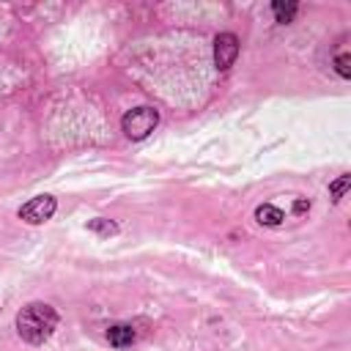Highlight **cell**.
<instances>
[{
  "label": "cell",
  "instance_id": "obj_1",
  "mask_svg": "<svg viewBox=\"0 0 351 351\" xmlns=\"http://www.w3.org/2000/svg\"><path fill=\"white\" fill-rule=\"evenodd\" d=\"M58 329V313L47 302H30L16 313V335L25 343L41 346Z\"/></svg>",
  "mask_w": 351,
  "mask_h": 351
},
{
  "label": "cell",
  "instance_id": "obj_2",
  "mask_svg": "<svg viewBox=\"0 0 351 351\" xmlns=\"http://www.w3.org/2000/svg\"><path fill=\"white\" fill-rule=\"evenodd\" d=\"M159 123V112L154 107H134L121 118V129L129 140H143L148 137Z\"/></svg>",
  "mask_w": 351,
  "mask_h": 351
},
{
  "label": "cell",
  "instance_id": "obj_3",
  "mask_svg": "<svg viewBox=\"0 0 351 351\" xmlns=\"http://www.w3.org/2000/svg\"><path fill=\"white\" fill-rule=\"evenodd\" d=\"M55 208H58V200L52 195H38V197H30L19 208V219H25L30 225H41L55 214Z\"/></svg>",
  "mask_w": 351,
  "mask_h": 351
},
{
  "label": "cell",
  "instance_id": "obj_4",
  "mask_svg": "<svg viewBox=\"0 0 351 351\" xmlns=\"http://www.w3.org/2000/svg\"><path fill=\"white\" fill-rule=\"evenodd\" d=\"M236 55H239V36L236 33H219L214 38V63H217V69L219 71L230 69Z\"/></svg>",
  "mask_w": 351,
  "mask_h": 351
},
{
  "label": "cell",
  "instance_id": "obj_5",
  "mask_svg": "<svg viewBox=\"0 0 351 351\" xmlns=\"http://www.w3.org/2000/svg\"><path fill=\"white\" fill-rule=\"evenodd\" d=\"M107 340H110L112 348H126V346L134 343V329L129 324H115V326L107 329Z\"/></svg>",
  "mask_w": 351,
  "mask_h": 351
},
{
  "label": "cell",
  "instance_id": "obj_6",
  "mask_svg": "<svg viewBox=\"0 0 351 351\" xmlns=\"http://www.w3.org/2000/svg\"><path fill=\"white\" fill-rule=\"evenodd\" d=\"M255 219H258L261 225H266V228H277V225H282L285 214H282L277 206H271V203H261V206L255 208Z\"/></svg>",
  "mask_w": 351,
  "mask_h": 351
},
{
  "label": "cell",
  "instance_id": "obj_7",
  "mask_svg": "<svg viewBox=\"0 0 351 351\" xmlns=\"http://www.w3.org/2000/svg\"><path fill=\"white\" fill-rule=\"evenodd\" d=\"M271 11H274V19H277V22L288 25V22H293L299 5H296V3H280V0H277V3H271Z\"/></svg>",
  "mask_w": 351,
  "mask_h": 351
},
{
  "label": "cell",
  "instance_id": "obj_8",
  "mask_svg": "<svg viewBox=\"0 0 351 351\" xmlns=\"http://www.w3.org/2000/svg\"><path fill=\"white\" fill-rule=\"evenodd\" d=\"M348 184H351V178H348V176L343 173V176H340L337 181H332V184H329V197H332V200L337 203V200H340V197L346 195V189H348Z\"/></svg>",
  "mask_w": 351,
  "mask_h": 351
},
{
  "label": "cell",
  "instance_id": "obj_9",
  "mask_svg": "<svg viewBox=\"0 0 351 351\" xmlns=\"http://www.w3.org/2000/svg\"><path fill=\"white\" fill-rule=\"evenodd\" d=\"M88 228L96 230V233H101V236H112V233H118V225L110 222V219H101V217H99V219H90Z\"/></svg>",
  "mask_w": 351,
  "mask_h": 351
},
{
  "label": "cell",
  "instance_id": "obj_10",
  "mask_svg": "<svg viewBox=\"0 0 351 351\" xmlns=\"http://www.w3.org/2000/svg\"><path fill=\"white\" fill-rule=\"evenodd\" d=\"M335 69H337L340 77L348 80V77H351V55H348V52H340V55L335 58Z\"/></svg>",
  "mask_w": 351,
  "mask_h": 351
},
{
  "label": "cell",
  "instance_id": "obj_11",
  "mask_svg": "<svg viewBox=\"0 0 351 351\" xmlns=\"http://www.w3.org/2000/svg\"><path fill=\"white\" fill-rule=\"evenodd\" d=\"M307 208H310V200H304V197L293 200V211H296V214H302V211H307Z\"/></svg>",
  "mask_w": 351,
  "mask_h": 351
}]
</instances>
